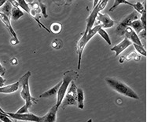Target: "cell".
Here are the masks:
<instances>
[{
	"label": "cell",
	"mask_w": 147,
	"mask_h": 122,
	"mask_svg": "<svg viewBox=\"0 0 147 122\" xmlns=\"http://www.w3.org/2000/svg\"><path fill=\"white\" fill-rule=\"evenodd\" d=\"M28 110H29V108L26 106V105L24 104V106L22 107H21L19 110H18V113H28Z\"/></svg>",
	"instance_id": "obj_31"
},
{
	"label": "cell",
	"mask_w": 147,
	"mask_h": 122,
	"mask_svg": "<svg viewBox=\"0 0 147 122\" xmlns=\"http://www.w3.org/2000/svg\"><path fill=\"white\" fill-rule=\"evenodd\" d=\"M130 27H131L132 29L134 30L137 35H139V33L141 32L142 31L144 30V27H143V25L142 24V22L140 20L138 19H136L135 21H133L130 24Z\"/></svg>",
	"instance_id": "obj_15"
},
{
	"label": "cell",
	"mask_w": 147,
	"mask_h": 122,
	"mask_svg": "<svg viewBox=\"0 0 147 122\" xmlns=\"http://www.w3.org/2000/svg\"><path fill=\"white\" fill-rule=\"evenodd\" d=\"M100 13V10L98 9V6L97 5L94 8H93V10L91 11V13H90V15L88 17L87 20V26H86V28H85V31H84V33L82 35H87L88 31L92 28V27L94 26V23L96 21V18L98 13Z\"/></svg>",
	"instance_id": "obj_8"
},
{
	"label": "cell",
	"mask_w": 147,
	"mask_h": 122,
	"mask_svg": "<svg viewBox=\"0 0 147 122\" xmlns=\"http://www.w3.org/2000/svg\"><path fill=\"white\" fill-rule=\"evenodd\" d=\"M6 114L12 117L13 119L19 120L22 121L29 122H41V117H38L32 113H6Z\"/></svg>",
	"instance_id": "obj_6"
},
{
	"label": "cell",
	"mask_w": 147,
	"mask_h": 122,
	"mask_svg": "<svg viewBox=\"0 0 147 122\" xmlns=\"http://www.w3.org/2000/svg\"><path fill=\"white\" fill-rule=\"evenodd\" d=\"M30 5V9H33L37 14H39L41 13V9H40V6L39 5V3H36V2H33L32 3L29 4Z\"/></svg>",
	"instance_id": "obj_27"
},
{
	"label": "cell",
	"mask_w": 147,
	"mask_h": 122,
	"mask_svg": "<svg viewBox=\"0 0 147 122\" xmlns=\"http://www.w3.org/2000/svg\"><path fill=\"white\" fill-rule=\"evenodd\" d=\"M78 77L79 74L74 71H68L65 72V74L63 75V79L61 81V85L57 93V103L55 106L57 107V109L60 107L61 103L63 101L65 95L68 90L70 83L72 81L76 80Z\"/></svg>",
	"instance_id": "obj_3"
},
{
	"label": "cell",
	"mask_w": 147,
	"mask_h": 122,
	"mask_svg": "<svg viewBox=\"0 0 147 122\" xmlns=\"http://www.w3.org/2000/svg\"><path fill=\"white\" fill-rule=\"evenodd\" d=\"M133 8L135 9V11H136L138 13L142 14V13L146 11V1H145L144 3H143V5L140 2L136 3V4L133 5Z\"/></svg>",
	"instance_id": "obj_19"
},
{
	"label": "cell",
	"mask_w": 147,
	"mask_h": 122,
	"mask_svg": "<svg viewBox=\"0 0 147 122\" xmlns=\"http://www.w3.org/2000/svg\"><path fill=\"white\" fill-rule=\"evenodd\" d=\"M97 34H98L99 35L101 36L102 39H104L105 42H107V44H108V45H111L112 42H111V39H110V37H109V35L108 33L106 32L103 28H102V27L99 28Z\"/></svg>",
	"instance_id": "obj_20"
},
{
	"label": "cell",
	"mask_w": 147,
	"mask_h": 122,
	"mask_svg": "<svg viewBox=\"0 0 147 122\" xmlns=\"http://www.w3.org/2000/svg\"><path fill=\"white\" fill-rule=\"evenodd\" d=\"M32 73L31 71H28L26 74H24L19 80L20 88L21 90V98L25 101V105L30 109L32 104L35 103H38V100L36 99L33 98L31 95L30 87H29V78H30Z\"/></svg>",
	"instance_id": "obj_2"
},
{
	"label": "cell",
	"mask_w": 147,
	"mask_h": 122,
	"mask_svg": "<svg viewBox=\"0 0 147 122\" xmlns=\"http://www.w3.org/2000/svg\"><path fill=\"white\" fill-rule=\"evenodd\" d=\"M132 45H134V47H135V50L137 51L138 53L140 54V55H142V56H143V57H146V50L145 49L143 46L136 45V44H132Z\"/></svg>",
	"instance_id": "obj_24"
},
{
	"label": "cell",
	"mask_w": 147,
	"mask_h": 122,
	"mask_svg": "<svg viewBox=\"0 0 147 122\" xmlns=\"http://www.w3.org/2000/svg\"><path fill=\"white\" fill-rule=\"evenodd\" d=\"M136 55H137V53H136L135 52H132V53H131L129 55H127V56H126V57H121L120 60H119V62H120V63H123L124 62V61H126V60H132V59H134V58H135Z\"/></svg>",
	"instance_id": "obj_25"
},
{
	"label": "cell",
	"mask_w": 147,
	"mask_h": 122,
	"mask_svg": "<svg viewBox=\"0 0 147 122\" xmlns=\"http://www.w3.org/2000/svg\"><path fill=\"white\" fill-rule=\"evenodd\" d=\"M105 81L109 85V86H110V88L121 95L129 97V98L135 99L137 100L139 99V96L137 95V93L122 81L117 80L116 78H113V77H106Z\"/></svg>",
	"instance_id": "obj_1"
},
{
	"label": "cell",
	"mask_w": 147,
	"mask_h": 122,
	"mask_svg": "<svg viewBox=\"0 0 147 122\" xmlns=\"http://www.w3.org/2000/svg\"><path fill=\"white\" fill-rule=\"evenodd\" d=\"M96 20L99 22L100 26L102 28H110L114 25V21H113L111 17L108 14H103L98 13L97 15Z\"/></svg>",
	"instance_id": "obj_9"
},
{
	"label": "cell",
	"mask_w": 147,
	"mask_h": 122,
	"mask_svg": "<svg viewBox=\"0 0 147 122\" xmlns=\"http://www.w3.org/2000/svg\"><path fill=\"white\" fill-rule=\"evenodd\" d=\"M6 79L5 78H3V76H1L0 75V87H3V85H4V83L6 82Z\"/></svg>",
	"instance_id": "obj_33"
},
{
	"label": "cell",
	"mask_w": 147,
	"mask_h": 122,
	"mask_svg": "<svg viewBox=\"0 0 147 122\" xmlns=\"http://www.w3.org/2000/svg\"><path fill=\"white\" fill-rule=\"evenodd\" d=\"M0 20L2 21L4 25L6 26V28L8 29L9 31V34H10V35L12 36V39L10 40V43H11V45H18L20 43V41H19V39H18V36H17V34L14 31V30L13 29L12 25H11V23H10V21H9V17H7L5 14H3V13L0 12Z\"/></svg>",
	"instance_id": "obj_7"
},
{
	"label": "cell",
	"mask_w": 147,
	"mask_h": 122,
	"mask_svg": "<svg viewBox=\"0 0 147 122\" xmlns=\"http://www.w3.org/2000/svg\"><path fill=\"white\" fill-rule=\"evenodd\" d=\"M77 87L74 81H72L70 83V86L68 88V90L66 92L65 97L62 103H61L60 107L61 109H65L66 107L70 105H75L77 101Z\"/></svg>",
	"instance_id": "obj_4"
},
{
	"label": "cell",
	"mask_w": 147,
	"mask_h": 122,
	"mask_svg": "<svg viewBox=\"0 0 147 122\" xmlns=\"http://www.w3.org/2000/svg\"><path fill=\"white\" fill-rule=\"evenodd\" d=\"M62 30V25L60 23H57V22H54L53 24H51V32L54 33L55 35L59 34Z\"/></svg>",
	"instance_id": "obj_21"
},
{
	"label": "cell",
	"mask_w": 147,
	"mask_h": 122,
	"mask_svg": "<svg viewBox=\"0 0 147 122\" xmlns=\"http://www.w3.org/2000/svg\"><path fill=\"white\" fill-rule=\"evenodd\" d=\"M38 3H39L40 9H41V13H42V15H43L44 18H47L48 17L47 13V6L44 4V3L42 2V0H38Z\"/></svg>",
	"instance_id": "obj_26"
},
{
	"label": "cell",
	"mask_w": 147,
	"mask_h": 122,
	"mask_svg": "<svg viewBox=\"0 0 147 122\" xmlns=\"http://www.w3.org/2000/svg\"><path fill=\"white\" fill-rule=\"evenodd\" d=\"M132 45V42L130 41L129 39H127V38L123 39V41L121 42H120L119 44H117L115 46L111 49V51H114L115 53H116V57H118L119 55H120L122 52L126 49L127 48H128L130 45Z\"/></svg>",
	"instance_id": "obj_11"
},
{
	"label": "cell",
	"mask_w": 147,
	"mask_h": 122,
	"mask_svg": "<svg viewBox=\"0 0 147 122\" xmlns=\"http://www.w3.org/2000/svg\"><path fill=\"white\" fill-rule=\"evenodd\" d=\"M124 36H126L127 39H129L130 41L132 42V44H136V45L143 46L138 35L134 31V30L131 27H127L126 30H125V33H124Z\"/></svg>",
	"instance_id": "obj_10"
},
{
	"label": "cell",
	"mask_w": 147,
	"mask_h": 122,
	"mask_svg": "<svg viewBox=\"0 0 147 122\" xmlns=\"http://www.w3.org/2000/svg\"><path fill=\"white\" fill-rule=\"evenodd\" d=\"M10 63L12 64V65H16V64H18V60L16 59V58H13L10 60Z\"/></svg>",
	"instance_id": "obj_34"
},
{
	"label": "cell",
	"mask_w": 147,
	"mask_h": 122,
	"mask_svg": "<svg viewBox=\"0 0 147 122\" xmlns=\"http://www.w3.org/2000/svg\"><path fill=\"white\" fill-rule=\"evenodd\" d=\"M72 2V0H65V4L66 5H70Z\"/></svg>",
	"instance_id": "obj_37"
},
{
	"label": "cell",
	"mask_w": 147,
	"mask_h": 122,
	"mask_svg": "<svg viewBox=\"0 0 147 122\" xmlns=\"http://www.w3.org/2000/svg\"><path fill=\"white\" fill-rule=\"evenodd\" d=\"M0 121L3 122H13L9 118V117L5 113H0Z\"/></svg>",
	"instance_id": "obj_30"
},
{
	"label": "cell",
	"mask_w": 147,
	"mask_h": 122,
	"mask_svg": "<svg viewBox=\"0 0 147 122\" xmlns=\"http://www.w3.org/2000/svg\"><path fill=\"white\" fill-rule=\"evenodd\" d=\"M51 46L54 49H59L62 46V42L61 41L60 39H54L53 42H52V44H51Z\"/></svg>",
	"instance_id": "obj_28"
},
{
	"label": "cell",
	"mask_w": 147,
	"mask_h": 122,
	"mask_svg": "<svg viewBox=\"0 0 147 122\" xmlns=\"http://www.w3.org/2000/svg\"></svg>",
	"instance_id": "obj_41"
},
{
	"label": "cell",
	"mask_w": 147,
	"mask_h": 122,
	"mask_svg": "<svg viewBox=\"0 0 147 122\" xmlns=\"http://www.w3.org/2000/svg\"><path fill=\"white\" fill-rule=\"evenodd\" d=\"M0 113H2V112H0ZM5 114H6V113H5Z\"/></svg>",
	"instance_id": "obj_40"
},
{
	"label": "cell",
	"mask_w": 147,
	"mask_h": 122,
	"mask_svg": "<svg viewBox=\"0 0 147 122\" xmlns=\"http://www.w3.org/2000/svg\"><path fill=\"white\" fill-rule=\"evenodd\" d=\"M61 85V81H60L59 83H57L56 85H54L53 88H51L47 91H46L45 92L42 93L41 95H39L40 98H50V97H52L54 95H57V92H58V89L60 88Z\"/></svg>",
	"instance_id": "obj_14"
},
{
	"label": "cell",
	"mask_w": 147,
	"mask_h": 122,
	"mask_svg": "<svg viewBox=\"0 0 147 122\" xmlns=\"http://www.w3.org/2000/svg\"><path fill=\"white\" fill-rule=\"evenodd\" d=\"M141 21L142 24L143 25V27H144V30L146 31V11H145L144 13H142L141 14Z\"/></svg>",
	"instance_id": "obj_29"
},
{
	"label": "cell",
	"mask_w": 147,
	"mask_h": 122,
	"mask_svg": "<svg viewBox=\"0 0 147 122\" xmlns=\"http://www.w3.org/2000/svg\"><path fill=\"white\" fill-rule=\"evenodd\" d=\"M7 1H8V0H0V7H2Z\"/></svg>",
	"instance_id": "obj_35"
},
{
	"label": "cell",
	"mask_w": 147,
	"mask_h": 122,
	"mask_svg": "<svg viewBox=\"0 0 147 122\" xmlns=\"http://www.w3.org/2000/svg\"><path fill=\"white\" fill-rule=\"evenodd\" d=\"M120 4H127V5H129V6H132V7H133V5H134V4L129 3V2L127 1V0H115L114 4H113V6H112L111 8L109 9V11L111 12L113 10H114L117 6H119V5H120Z\"/></svg>",
	"instance_id": "obj_23"
},
{
	"label": "cell",
	"mask_w": 147,
	"mask_h": 122,
	"mask_svg": "<svg viewBox=\"0 0 147 122\" xmlns=\"http://www.w3.org/2000/svg\"><path fill=\"white\" fill-rule=\"evenodd\" d=\"M99 3V0H94V5H93V8H94L95 6L98 5V3Z\"/></svg>",
	"instance_id": "obj_36"
},
{
	"label": "cell",
	"mask_w": 147,
	"mask_h": 122,
	"mask_svg": "<svg viewBox=\"0 0 147 122\" xmlns=\"http://www.w3.org/2000/svg\"><path fill=\"white\" fill-rule=\"evenodd\" d=\"M16 1L19 5V7H21V9L24 10L25 12H27L28 13H30V6L25 2V0H16Z\"/></svg>",
	"instance_id": "obj_22"
},
{
	"label": "cell",
	"mask_w": 147,
	"mask_h": 122,
	"mask_svg": "<svg viewBox=\"0 0 147 122\" xmlns=\"http://www.w3.org/2000/svg\"><path fill=\"white\" fill-rule=\"evenodd\" d=\"M5 74H6V69H5V67H3V66L0 63V75L3 77Z\"/></svg>",
	"instance_id": "obj_32"
},
{
	"label": "cell",
	"mask_w": 147,
	"mask_h": 122,
	"mask_svg": "<svg viewBox=\"0 0 147 122\" xmlns=\"http://www.w3.org/2000/svg\"><path fill=\"white\" fill-rule=\"evenodd\" d=\"M138 13L136 11H134L131 13H130L128 16H127L117 26V29H116V33L117 34V35L124 36V33H125L127 27H130V24L132 21L138 19Z\"/></svg>",
	"instance_id": "obj_5"
},
{
	"label": "cell",
	"mask_w": 147,
	"mask_h": 122,
	"mask_svg": "<svg viewBox=\"0 0 147 122\" xmlns=\"http://www.w3.org/2000/svg\"><path fill=\"white\" fill-rule=\"evenodd\" d=\"M13 6L12 4L10 3L9 1H7L2 7V9H0V12L3 13V14H5L7 17H10L11 16V11H12Z\"/></svg>",
	"instance_id": "obj_17"
},
{
	"label": "cell",
	"mask_w": 147,
	"mask_h": 122,
	"mask_svg": "<svg viewBox=\"0 0 147 122\" xmlns=\"http://www.w3.org/2000/svg\"><path fill=\"white\" fill-rule=\"evenodd\" d=\"M25 2L29 5V4H31V3H32L34 2V0H25Z\"/></svg>",
	"instance_id": "obj_38"
},
{
	"label": "cell",
	"mask_w": 147,
	"mask_h": 122,
	"mask_svg": "<svg viewBox=\"0 0 147 122\" xmlns=\"http://www.w3.org/2000/svg\"><path fill=\"white\" fill-rule=\"evenodd\" d=\"M24 16V12L19 7H13L11 11V18L13 21H18Z\"/></svg>",
	"instance_id": "obj_16"
},
{
	"label": "cell",
	"mask_w": 147,
	"mask_h": 122,
	"mask_svg": "<svg viewBox=\"0 0 147 122\" xmlns=\"http://www.w3.org/2000/svg\"><path fill=\"white\" fill-rule=\"evenodd\" d=\"M0 112H2L3 113H6V112H5V111H4V110H3V109L1 108V107H0Z\"/></svg>",
	"instance_id": "obj_39"
},
{
	"label": "cell",
	"mask_w": 147,
	"mask_h": 122,
	"mask_svg": "<svg viewBox=\"0 0 147 122\" xmlns=\"http://www.w3.org/2000/svg\"><path fill=\"white\" fill-rule=\"evenodd\" d=\"M57 107L54 105V107L49 110L48 113L43 117H41V122H56V116H57Z\"/></svg>",
	"instance_id": "obj_12"
},
{
	"label": "cell",
	"mask_w": 147,
	"mask_h": 122,
	"mask_svg": "<svg viewBox=\"0 0 147 122\" xmlns=\"http://www.w3.org/2000/svg\"><path fill=\"white\" fill-rule=\"evenodd\" d=\"M77 102H78V107L80 109H84V93L82 89L77 88Z\"/></svg>",
	"instance_id": "obj_18"
},
{
	"label": "cell",
	"mask_w": 147,
	"mask_h": 122,
	"mask_svg": "<svg viewBox=\"0 0 147 122\" xmlns=\"http://www.w3.org/2000/svg\"><path fill=\"white\" fill-rule=\"evenodd\" d=\"M20 88V84L19 81L15 82V83L11 84L9 85H6L3 87H0V93H3V94H10V93H13V92H17Z\"/></svg>",
	"instance_id": "obj_13"
}]
</instances>
